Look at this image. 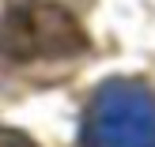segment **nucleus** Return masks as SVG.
I'll list each match as a JSON object with an SVG mask.
<instances>
[{
	"instance_id": "1",
	"label": "nucleus",
	"mask_w": 155,
	"mask_h": 147,
	"mask_svg": "<svg viewBox=\"0 0 155 147\" xmlns=\"http://www.w3.org/2000/svg\"><path fill=\"white\" fill-rule=\"evenodd\" d=\"M83 49H87V34H83L80 19L61 4L27 0L0 19V53L15 64L76 57Z\"/></svg>"
},
{
	"instance_id": "2",
	"label": "nucleus",
	"mask_w": 155,
	"mask_h": 147,
	"mask_svg": "<svg viewBox=\"0 0 155 147\" xmlns=\"http://www.w3.org/2000/svg\"><path fill=\"white\" fill-rule=\"evenodd\" d=\"M83 147H155V91L110 79L83 113Z\"/></svg>"
},
{
	"instance_id": "3",
	"label": "nucleus",
	"mask_w": 155,
	"mask_h": 147,
	"mask_svg": "<svg viewBox=\"0 0 155 147\" xmlns=\"http://www.w3.org/2000/svg\"><path fill=\"white\" fill-rule=\"evenodd\" d=\"M0 147H38L30 136L15 132V128H0Z\"/></svg>"
}]
</instances>
